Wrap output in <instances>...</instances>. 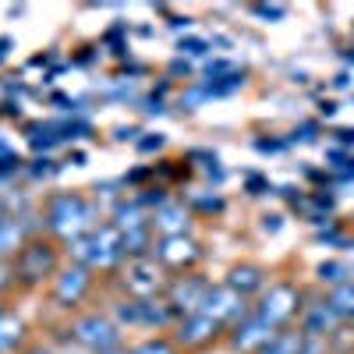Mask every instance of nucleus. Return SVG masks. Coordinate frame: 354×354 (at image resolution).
I'll list each match as a JSON object with an SVG mask.
<instances>
[{
  "label": "nucleus",
  "mask_w": 354,
  "mask_h": 354,
  "mask_svg": "<svg viewBox=\"0 0 354 354\" xmlns=\"http://www.w3.org/2000/svg\"><path fill=\"white\" fill-rule=\"evenodd\" d=\"M11 273L21 287H39L43 280H53L61 273V252L46 238H28L11 259Z\"/></svg>",
  "instance_id": "1"
},
{
  "label": "nucleus",
  "mask_w": 354,
  "mask_h": 354,
  "mask_svg": "<svg viewBox=\"0 0 354 354\" xmlns=\"http://www.w3.org/2000/svg\"><path fill=\"white\" fill-rule=\"evenodd\" d=\"M75 245V262L88 266V270H113L117 262L128 255L124 248V234L117 230V223H103V227H93L88 234H82Z\"/></svg>",
  "instance_id": "2"
},
{
  "label": "nucleus",
  "mask_w": 354,
  "mask_h": 354,
  "mask_svg": "<svg viewBox=\"0 0 354 354\" xmlns=\"http://www.w3.org/2000/svg\"><path fill=\"white\" fill-rule=\"evenodd\" d=\"M46 227L53 238H64V241H78L82 234H88L96 223H93V209L88 202L75 192H61L46 202Z\"/></svg>",
  "instance_id": "3"
},
{
  "label": "nucleus",
  "mask_w": 354,
  "mask_h": 354,
  "mask_svg": "<svg viewBox=\"0 0 354 354\" xmlns=\"http://www.w3.org/2000/svg\"><path fill=\"white\" fill-rule=\"evenodd\" d=\"M71 340L88 354H117L121 347V322L103 312H85L71 322Z\"/></svg>",
  "instance_id": "4"
},
{
  "label": "nucleus",
  "mask_w": 354,
  "mask_h": 354,
  "mask_svg": "<svg viewBox=\"0 0 354 354\" xmlns=\"http://www.w3.org/2000/svg\"><path fill=\"white\" fill-rule=\"evenodd\" d=\"M305 312L301 305V290L294 283H270V290L259 294L255 315L266 322L270 330H290V322Z\"/></svg>",
  "instance_id": "5"
},
{
  "label": "nucleus",
  "mask_w": 354,
  "mask_h": 354,
  "mask_svg": "<svg viewBox=\"0 0 354 354\" xmlns=\"http://www.w3.org/2000/svg\"><path fill=\"white\" fill-rule=\"evenodd\" d=\"M163 273H167V270H163L153 255H135V259H128V266H124V287H128L131 298L153 301V298H160V294H167V287H170V280H167Z\"/></svg>",
  "instance_id": "6"
},
{
  "label": "nucleus",
  "mask_w": 354,
  "mask_h": 354,
  "mask_svg": "<svg viewBox=\"0 0 354 354\" xmlns=\"http://www.w3.org/2000/svg\"><path fill=\"white\" fill-rule=\"evenodd\" d=\"M53 305L57 308H78L88 294H93V270L88 266H82V262H71V266H64L61 273L53 277Z\"/></svg>",
  "instance_id": "7"
},
{
  "label": "nucleus",
  "mask_w": 354,
  "mask_h": 354,
  "mask_svg": "<svg viewBox=\"0 0 354 354\" xmlns=\"http://www.w3.org/2000/svg\"><path fill=\"white\" fill-rule=\"evenodd\" d=\"M153 259L163 266L167 273H188L192 266L202 259V248H198L195 238H188V234H174V238H163L153 248Z\"/></svg>",
  "instance_id": "8"
},
{
  "label": "nucleus",
  "mask_w": 354,
  "mask_h": 354,
  "mask_svg": "<svg viewBox=\"0 0 354 354\" xmlns=\"http://www.w3.org/2000/svg\"><path fill=\"white\" fill-rule=\"evenodd\" d=\"M198 312L209 315V319H216L220 326H230V322H238L241 315H248V312H245V298H241V294H234L227 283L205 290V298H202Z\"/></svg>",
  "instance_id": "9"
},
{
  "label": "nucleus",
  "mask_w": 354,
  "mask_h": 354,
  "mask_svg": "<svg viewBox=\"0 0 354 354\" xmlns=\"http://www.w3.org/2000/svg\"><path fill=\"white\" fill-rule=\"evenodd\" d=\"M220 322L216 319H209V315H202V312H192V315H181L177 319V337H174V344L177 347H185V351H198V347H205V344H213L216 337H220Z\"/></svg>",
  "instance_id": "10"
},
{
  "label": "nucleus",
  "mask_w": 354,
  "mask_h": 354,
  "mask_svg": "<svg viewBox=\"0 0 354 354\" xmlns=\"http://www.w3.org/2000/svg\"><path fill=\"white\" fill-rule=\"evenodd\" d=\"M273 333H280V330H270V326H266V322H262L255 312H248V315H241L238 322H234L230 344L238 347V351H245V354H259L266 344L273 340Z\"/></svg>",
  "instance_id": "11"
},
{
  "label": "nucleus",
  "mask_w": 354,
  "mask_h": 354,
  "mask_svg": "<svg viewBox=\"0 0 354 354\" xmlns=\"http://www.w3.org/2000/svg\"><path fill=\"white\" fill-rule=\"evenodd\" d=\"M205 290H209V283L198 280V277H174L170 287H167V305L181 315H192V312H198Z\"/></svg>",
  "instance_id": "12"
},
{
  "label": "nucleus",
  "mask_w": 354,
  "mask_h": 354,
  "mask_svg": "<svg viewBox=\"0 0 354 354\" xmlns=\"http://www.w3.org/2000/svg\"><path fill=\"white\" fill-rule=\"evenodd\" d=\"M28 340L25 319L11 308H0V354H18Z\"/></svg>",
  "instance_id": "13"
},
{
  "label": "nucleus",
  "mask_w": 354,
  "mask_h": 354,
  "mask_svg": "<svg viewBox=\"0 0 354 354\" xmlns=\"http://www.w3.org/2000/svg\"><path fill=\"white\" fill-rule=\"evenodd\" d=\"M227 287H230L234 294H241V298L248 301L252 294L266 290V273H262V266H252V262H245V266H234L230 277H227Z\"/></svg>",
  "instance_id": "14"
},
{
  "label": "nucleus",
  "mask_w": 354,
  "mask_h": 354,
  "mask_svg": "<svg viewBox=\"0 0 354 354\" xmlns=\"http://www.w3.org/2000/svg\"><path fill=\"white\" fill-rule=\"evenodd\" d=\"M337 312L330 308V301H322V305H312L305 308V319H301V333L308 340H319V337H330V330L337 326Z\"/></svg>",
  "instance_id": "15"
},
{
  "label": "nucleus",
  "mask_w": 354,
  "mask_h": 354,
  "mask_svg": "<svg viewBox=\"0 0 354 354\" xmlns=\"http://www.w3.org/2000/svg\"><path fill=\"white\" fill-rule=\"evenodd\" d=\"M153 227L163 230V238H174V234H188V213L185 205H160L156 216H153Z\"/></svg>",
  "instance_id": "16"
},
{
  "label": "nucleus",
  "mask_w": 354,
  "mask_h": 354,
  "mask_svg": "<svg viewBox=\"0 0 354 354\" xmlns=\"http://www.w3.org/2000/svg\"><path fill=\"white\" fill-rule=\"evenodd\" d=\"M305 344H308V337L301 330H280V333H273V340L266 344L259 354H301Z\"/></svg>",
  "instance_id": "17"
},
{
  "label": "nucleus",
  "mask_w": 354,
  "mask_h": 354,
  "mask_svg": "<svg viewBox=\"0 0 354 354\" xmlns=\"http://www.w3.org/2000/svg\"><path fill=\"white\" fill-rule=\"evenodd\" d=\"M326 301H330V308L337 312V319H354V280L333 287V294H330Z\"/></svg>",
  "instance_id": "18"
},
{
  "label": "nucleus",
  "mask_w": 354,
  "mask_h": 354,
  "mask_svg": "<svg viewBox=\"0 0 354 354\" xmlns=\"http://www.w3.org/2000/svg\"><path fill=\"white\" fill-rule=\"evenodd\" d=\"M131 354H181V347H177L170 337H145Z\"/></svg>",
  "instance_id": "19"
},
{
  "label": "nucleus",
  "mask_w": 354,
  "mask_h": 354,
  "mask_svg": "<svg viewBox=\"0 0 354 354\" xmlns=\"http://www.w3.org/2000/svg\"><path fill=\"white\" fill-rule=\"evenodd\" d=\"M344 273H347V266H340V262H326V266H319V277H322V280H330V283H337V287L351 280V277H344Z\"/></svg>",
  "instance_id": "20"
},
{
  "label": "nucleus",
  "mask_w": 354,
  "mask_h": 354,
  "mask_svg": "<svg viewBox=\"0 0 354 354\" xmlns=\"http://www.w3.org/2000/svg\"><path fill=\"white\" fill-rule=\"evenodd\" d=\"M255 15H262V18H283L287 15V8H252Z\"/></svg>",
  "instance_id": "21"
},
{
  "label": "nucleus",
  "mask_w": 354,
  "mask_h": 354,
  "mask_svg": "<svg viewBox=\"0 0 354 354\" xmlns=\"http://www.w3.org/2000/svg\"><path fill=\"white\" fill-rule=\"evenodd\" d=\"M11 283H15L11 266H4V262H0V290H4V287H11Z\"/></svg>",
  "instance_id": "22"
},
{
  "label": "nucleus",
  "mask_w": 354,
  "mask_h": 354,
  "mask_svg": "<svg viewBox=\"0 0 354 354\" xmlns=\"http://www.w3.org/2000/svg\"><path fill=\"white\" fill-rule=\"evenodd\" d=\"M301 354H322V344H319V340H308V344L301 347Z\"/></svg>",
  "instance_id": "23"
},
{
  "label": "nucleus",
  "mask_w": 354,
  "mask_h": 354,
  "mask_svg": "<svg viewBox=\"0 0 354 354\" xmlns=\"http://www.w3.org/2000/svg\"><path fill=\"white\" fill-rule=\"evenodd\" d=\"M8 46H11V39H0V61H4V53H8Z\"/></svg>",
  "instance_id": "24"
},
{
  "label": "nucleus",
  "mask_w": 354,
  "mask_h": 354,
  "mask_svg": "<svg viewBox=\"0 0 354 354\" xmlns=\"http://www.w3.org/2000/svg\"><path fill=\"white\" fill-rule=\"evenodd\" d=\"M8 220H11V216H8V209H4V205H0V227H4Z\"/></svg>",
  "instance_id": "25"
}]
</instances>
